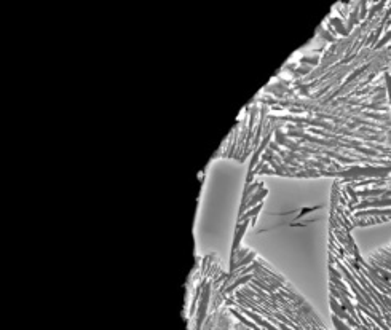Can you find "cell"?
Masks as SVG:
<instances>
[{
    "label": "cell",
    "mask_w": 391,
    "mask_h": 330,
    "mask_svg": "<svg viewBox=\"0 0 391 330\" xmlns=\"http://www.w3.org/2000/svg\"><path fill=\"white\" fill-rule=\"evenodd\" d=\"M265 195L241 238L247 251L319 311L329 300V212L332 182L263 175Z\"/></svg>",
    "instance_id": "6da1fadb"
},
{
    "label": "cell",
    "mask_w": 391,
    "mask_h": 330,
    "mask_svg": "<svg viewBox=\"0 0 391 330\" xmlns=\"http://www.w3.org/2000/svg\"><path fill=\"white\" fill-rule=\"evenodd\" d=\"M247 179V163L214 158L203 177L194 223L195 252L228 267Z\"/></svg>",
    "instance_id": "7a4b0ae2"
}]
</instances>
